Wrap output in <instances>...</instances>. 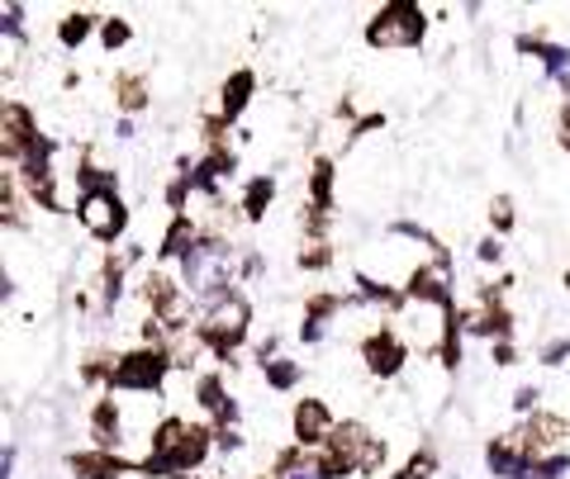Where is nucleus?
Segmentation results:
<instances>
[{
	"label": "nucleus",
	"mask_w": 570,
	"mask_h": 479,
	"mask_svg": "<svg viewBox=\"0 0 570 479\" xmlns=\"http://www.w3.org/2000/svg\"><path fill=\"white\" fill-rule=\"evenodd\" d=\"M181 289L200 304L219 299L233 289V242L205 233L191 252L181 256Z\"/></svg>",
	"instance_id": "1"
},
{
	"label": "nucleus",
	"mask_w": 570,
	"mask_h": 479,
	"mask_svg": "<svg viewBox=\"0 0 570 479\" xmlns=\"http://www.w3.org/2000/svg\"><path fill=\"white\" fill-rule=\"evenodd\" d=\"M385 466V446L371 437L362 423H338L333 442L319 452V470L323 479H342V475H371Z\"/></svg>",
	"instance_id": "2"
},
{
	"label": "nucleus",
	"mask_w": 570,
	"mask_h": 479,
	"mask_svg": "<svg viewBox=\"0 0 570 479\" xmlns=\"http://www.w3.org/2000/svg\"><path fill=\"white\" fill-rule=\"evenodd\" d=\"M248 323H252L248 299H242L238 289H228V295L200 304V323H195V332H200V342H205L214 356H228L233 346H242V338H248Z\"/></svg>",
	"instance_id": "3"
},
{
	"label": "nucleus",
	"mask_w": 570,
	"mask_h": 479,
	"mask_svg": "<svg viewBox=\"0 0 570 479\" xmlns=\"http://www.w3.org/2000/svg\"><path fill=\"white\" fill-rule=\"evenodd\" d=\"M171 352L167 346H138L110 366V395H157L167 385Z\"/></svg>",
	"instance_id": "4"
},
{
	"label": "nucleus",
	"mask_w": 570,
	"mask_h": 479,
	"mask_svg": "<svg viewBox=\"0 0 570 479\" xmlns=\"http://www.w3.org/2000/svg\"><path fill=\"white\" fill-rule=\"evenodd\" d=\"M423 10L419 5H409V0H390L376 20L366 24V43L371 48H413V43L423 38Z\"/></svg>",
	"instance_id": "5"
},
{
	"label": "nucleus",
	"mask_w": 570,
	"mask_h": 479,
	"mask_svg": "<svg viewBox=\"0 0 570 479\" xmlns=\"http://www.w3.org/2000/svg\"><path fill=\"white\" fill-rule=\"evenodd\" d=\"M77 219L95 242H114L128 228V209H124L119 191H86V195H77Z\"/></svg>",
	"instance_id": "6"
},
{
	"label": "nucleus",
	"mask_w": 570,
	"mask_h": 479,
	"mask_svg": "<svg viewBox=\"0 0 570 479\" xmlns=\"http://www.w3.org/2000/svg\"><path fill=\"white\" fill-rule=\"evenodd\" d=\"M38 124H34V114H29L20 100H5V110H0V152L10 157L14 167L24 162L29 152H34V142H38Z\"/></svg>",
	"instance_id": "7"
},
{
	"label": "nucleus",
	"mask_w": 570,
	"mask_h": 479,
	"mask_svg": "<svg viewBox=\"0 0 570 479\" xmlns=\"http://www.w3.org/2000/svg\"><path fill=\"white\" fill-rule=\"evenodd\" d=\"M409 304H437V309H452V266L447 256H433L428 266H419L404 285Z\"/></svg>",
	"instance_id": "8"
},
{
	"label": "nucleus",
	"mask_w": 570,
	"mask_h": 479,
	"mask_svg": "<svg viewBox=\"0 0 570 479\" xmlns=\"http://www.w3.org/2000/svg\"><path fill=\"white\" fill-rule=\"evenodd\" d=\"M485 460H490V475L499 479H527V470H533V446H527L523 427L518 432H504V437L490 442V452H485Z\"/></svg>",
	"instance_id": "9"
},
{
	"label": "nucleus",
	"mask_w": 570,
	"mask_h": 479,
	"mask_svg": "<svg viewBox=\"0 0 570 479\" xmlns=\"http://www.w3.org/2000/svg\"><path fill=\"white\" fill-rule=\"evenodd\" d=\"M333 413H328V403L323 399H299L295 403V442H299V452H314V446H328L333 442Z\"/></svg>",
	"instance_id": "10"
},
{
	"label": "nucleus",
	"mask_w": 570,
	"mask_h": 479,
	"mask_svg": "<svg viewBox=\"0 0 570 479\" xmlns=\"http://www.w3.org/2000/svg\"><path fill=\"white\" fill-rule=\"evenodd\" d=\"M362 361L371 375H380V380H390V375L404 370L409 361V342L399 338V332H371V338L362 342Z\"/></svg>",
	"instance_id": "11"
},
{
	"label": "nucleus",
	"mask_w": 570,
	"mask_h": 479,
	"mask_svg": "<svg viewBox=\"0 0 570 479\" xmlns=\"http://www.w3.org/2000/svg\"><path fill=\"white\" fill-rule=\"evenodd\" d=\"M566 418H556V413H533L523 423V437H527V446H533V456H551V452H566Z\"/></svg>",
	"instance_id": "12"
},
{
	"label": "nucleus",
	"mask_w": 570,
	"mask_h": 479,
	"mask_svg": "<svg viewBox=\"0 0 570 479\" xmlns=\"http://www.w3.org/2000/svg\"><path fill=\"white\" fill-rule=\"evenodd\" d=\"M195 395H200V409H205V413H209L219 427H233V423H238V403L228 399V389H224L219 375H205Z\"/></svg>",
	"instance_id": "13"
},
{
	"label": "nucleus",
	"mask_w": 570,
	"mask_h": 479,
	"mask_svg": "<svg viewBox=\"0 0 570 479\" xmlns=\"http://www.w3.org/2000/svg\"><path fill=\"white\" fill-rule=\"evenodd\" d=\"M518 48L533 53V57H542V67H547L561 85H570V48H561V43H547V38H533V34H523Z\"/></svg>",
	"instance_id": "14"
},
{
	"label": "nucleus",
	"mask_w": 570,
	"mask_h": 479,
	"mask_svg": "<svg viewBox=\"0 0 570 479\" xmlns=\"http://www.w3.org/2000/svg\"><path fill=\"white\" fill-rule=\"evenodd\" d=\"M71 475L77 479H124V460L119 456H110V452H81V456H71L67 460Z\"/></svg>",
	"instance_id": "15"
},
{
	"label": "nucleus",
	"mask_w": 570,
	"mask_h": 479,
	"mask_svg": "<svg viewBox=\"0 0 570 479\" xmlns=\"http://www.w3.org/2000/svg\"><path fill=\"white\" fill-rule=\"evenodd\" d=\"M252 85H256V77L252 71H233V77L224 81V100H219V119L224 124H233L242 110H248V100H252Z\"/></svg>",
	"instance_id": "16"
},
{
	"label": "nucleus",
	"mask_w": 570,
	"mask_h": 479,
	"mask_svg": "<svg viewBox=\"0 0 570 479\" xmlns=\"http://www.w3.org/2000/svg\"><path fill=\"white\" fill-rule=\"evenodd\" d=\"M271 199H276V181H271V176H256V181H248V195H242V214H248V219L256 224V219L266 214Z\"/></svg>",
	"instance_id": "17"
},
{
	"label": "nucleus",
	"mask_w": 570,
	"mask_h": 479,
	"mask_svg": "<svg viewBox=\"0 0 570 479\" xmlns=\"http://www.w3.org/2000/svg\"><path fill=\"white\" fill-rule=\"evenodd\" d=\"M91 28H95V14H67V20L57 24V43H62V48H81V43L91 38Z\"/></svg>",
	"instance_id": "18"
},
{
	"label": "nucleus",
	"mask_w": 570,
	"mask_h": 479,
	"mask_svg": "<svg viewBox=\"0 0 570 479\" xmlns=\"http://www.w3.org/2000/svg\"><path fill=\"white\" fill-rule=\"evenodd\" d=\"M309 199H314V209H323V214H328V205H333V162H314Z\"/></svg>",
	"instance_id": "19"
},
{
	"label": "nucleus",
	"mask_w": 570,
	"mask_h": 479,
	"mask_svg": "<svg viewBox=\"0 0 570 479\" xmlns=\"http://www.w3.org/2000/svg\"><path fill=\"white\" fill-rule=\"evenodd\" d=\"M262 375H266V385L271 389H295V380H299V366H295V361H266V366H262Z\"/></svg>",
	"instance_id": "20"
},
{
	"label": "nucleus",
	"mask_w": 570,
	"mask_h": 479,
	"mask_svg": "<svg viewBox=\"0 0 570 479\" xmlns=\"http://www.w3.org/2000/svg\"><path fill=\"white\" fill-rule=\"evenodd\" d=\"M561 475H570V452H551L533 460V479H561Z\"/></svg>",
	"instance_id": "21"
},
{
	"label": "nucleus",
	"mask_w": 570,
	"mask_h": 479,
	"mask_svg": "<svg viewBox=\"0 0 570 479\" xmlns=\"http://www.w3.org/2000/svg\"><path fill=\"white\" fill-rule=\"evenodd\" d=\"M142 105H148V91H142V81H138V77H124V81H119V110L134 114V110H142Z\"/></svg>",
	"instance_id": "22"
},
{
	"label": "nucleus",
	"mask_w": 570,
	"mask_h": 479,
	"mask_svg": "<svg viewBox=\"0 0 570 479\" xmlns=\"http://www.w3.org/2000/svg\"><path fill=\"white\" fill-rule=\"evenodd\" d=\"M328 261H333V252H328V242H323V238H314V242L305 247V252H299V266H305V271H323Z\"/></svg>",
	"instance_id": "23"
},
{
	"label": "nucleus",
	"mask_w": 570,
	"mask_h": 479,
	"mask_svg": "<svg viewBox=\"0 0 570 479\" xmlns=\"http://www.w3.org/2000/svg\"><path fill=\"white\" fill-rule=\"evenodd\" d=\"M100 43H105L110 53L124 48V43H128V24L124 20H105V24H100Z\"/></svg>",
	"instance_id": "24"
},
{
	"label": "nucleus",
	"mask_w": 570,
	"mask_h": 479,
	"mask_svg": "<svg viewBox=\"0 0 570 479\" xmlns=\"http://www.w3.org/2000/svg\"><path fill=\"white\" fill-rule=\"evenodd\" d=\"M433 470H437V456H433V452H428V446H423V452H419V456H413L409 466H404V479H428Z\"/></svg>",
	"instance_id": "25"
},
{
	"label": "nucleus",
	"mask_w": 570,
	"mask_h": 479,
	"mask_svg": "<svg viewBox=\"0 0 570 479\" xmlns=\"http://www.w3.org/2000/svg\"><path fill=\"white\" fill-rule=\"evenodd\" d=\"M490 224L499 228V233H509V228H513V199H504V195L494 199V205H490Z\"/></svg>",
	"instance_id": "26"
},
{
	"label": "nucleus",
	"mask_w": 570,
	"mask_h": 479,
	"mask_svg": "<svg viewBox=\"0 0 570 479\" xmlns=\"http://www.w3.org/2000/svg\"><path fill=\"white\" fill-rule=\"evenodd\" d=\"M537 399H542L537 385H523L518 395H513V409H518V413H537Z\"/></svg>",
	"instance_id": "27"
},
{
	"label": "nucleus",
	"mask_w": 570,
	"mask_h": 479,
	"mask_svg": "<svg viewBox=\"0 0 570 479\" xmlns=\"http://www.w3.org/2000/svg\"><path fill=\"white\" fill-rule=\"evenodd\" d=\"M566 356H570V342H566V338H561V342H551L547 352H542V361H547V366H561Z\"/></svg>",
	"instance_id": "28"
},
{
	"label": "nucleus",
	"mask_w": 570,
	"mask_h": 479,
	"mask_svg": "<svg viewBox=\"0 0 570 479\" xmlns=\"http://www.w3.org/2000/svg\"><path fill=\"white\" fill-rule=\"evenodd\" d=\"M476 256H480V261H499V256H504V242H499V238H485V242L476 247Z\"/></svg>",
	"instance_id": "29"
},
{
	"label": "nucleus",
	"mask_w": 570,
	"mask_h": 479,
	"mask_svg": "<svg viewBox=\"0 0 570 479\" xmlns=\"http://www.w3.org/2000/svg\"><path fill=\"white\" fill-rule=\"evenodd\" d=\"M494 361H499V366H513V346L499 342V346H494Z\"/></svg>",
	"instance_id": "30"
},
{
	"label": "nucleus",
	"mask_w": 570,
	"mask_h": 479,
	"mask_svg": "<svg viewBox=\"0 0 570 479\" xmlns=\"http://www.w3.org/2000/svg\"><path fill=\"white\" fill-rule=\"evenodd\" d=\"M566 289H570V271H566Z\"/></svg>",
	"instance_id": "31"
},
{
	"label": "nucleus",
	"mask_w": 570,
	"mask_h": 479,
	"mask_svg": "<svg viewBox=\"0 0 570 479\" xmlns=\"http://www.w3.org/2000/svg\"><path fill=\"white\" fill-rule=\"evenodd\" d=\"M181 479H195V475H181Z\"/></svg>",
	"instance_id": "32"
},
{
	"label": "nucleus",
	"mask_w": 570,
	"mask_h": 479,
	"mask_svg": "<svg viewBox=\"0 0 570 479\" xmlns=\"http://www.w3.org/2000/svg\"><path fill=\"white\" fill-rule=\"evenodd\" d=\"M527 479H533V475H527Z\"/></svg>",
	"instance_id": "33"
}]
</instances>
